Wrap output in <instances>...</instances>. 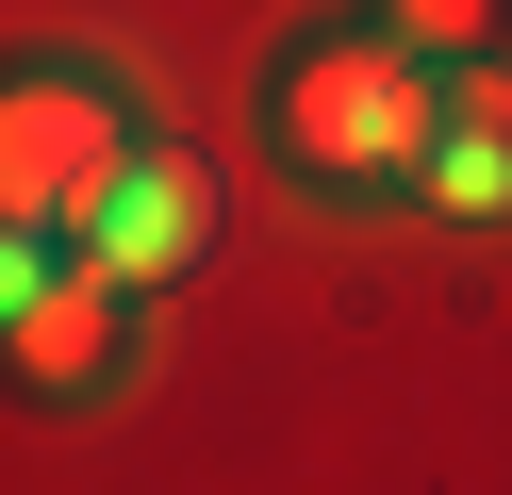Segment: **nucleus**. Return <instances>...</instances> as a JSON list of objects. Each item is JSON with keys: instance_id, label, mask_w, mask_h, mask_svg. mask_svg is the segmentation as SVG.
<instances>
[{"instance_id": "obj_1", "label": "nucleus", "mask_w": 512, "mask_h": 495, "mask_svg": "<svg viewBox=\"0 0 512 495\" xmlns=\"http://www.w3.org/2000/svg\"><path fill=\"white\" fill-rule=\"evenodd\" d=\"M446 99L463 83H430L413 33H331V50L281 66V149H298L314 182H430Z\"/></svg>"}, {"instance_id": "obj_2", "label": "nucleus", "mask_w": 512, "mask_h": 495, "mask_svg": "<svg viewBox=\"0 0 512 495\" xmlns=\"http://www.w3.org/2000/svg\"><path fill=\"white\" fill-rule=\"evenodd\" d=\"M133 116H116L100 83H83V66H34V83L0 99V215L34 231V248H83V231H100V198L133 182Z\"/></svg>"}, {"instance_id": "obj_3", "label": "nucleus", "mask_w": 512, "mask_h": 495, "mask_svg": "<svg viewBox=\"0 0 512 495\" xmlns=\"http://www.w3.org/2000/svg\"><path fill=\"white\" fill-rule=\"evenodd\" d=\"M215 248V165L199 149H149L133 182L100 198V231H83V264H100L116 297H149V281H182V264Z\"/></svg>"}, {"instance_id": "obj_4", "label": "nucleus", "mask_w": 512, "mask_h": 495, "mask_svg": "<svg viewBox=\"0 0 512 495\" xmlns=\"http://www.w3.org/2000/svg\"><path fill=\"white\" fill-rule=\"evenodd\" d=\"M100 363H116V281L83 248H34V264H17V380H34V396H83Z\"/></svg>"}, {"instance_id": "obj_5", "label": "nucleus", "mask_w": 512, "mask_h": 495, "mask_svg": "<svg viewBox=\"0 0 512 495\" xmlns=\"http://www.w3.org/2000/svg\"><path fill=\"white\" fill-rule=\"evenodd\" d=\"M430 198H446V215H512V83H463V99H446Z\"/></svg>"}, {"instance_id": "obj_6", "label": "nucleus", "mask_w": 512, "mask_h": 495, "mask_svg": "<svg viewBox=\"0 0 512 495\" xmlns=\"http://www.w3.org/2000/svg\"><path fill=\"white\" fill-rule=\"evenodd\" d=\"M512 0H380V33H413V50H496Z\"/></svg>"}]
</instances>
